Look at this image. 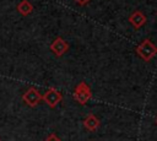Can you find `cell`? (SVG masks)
Instances as JSON below:
<instances>
[{
	"instance_id": "obj_1",
	"label": "cell",
	"mask_w": 157,
	"mask_h": 141,
	"mask_svg": "<svg viewBox=\"0 0 157 141\" xmlns=\"http://www.w3.org/2000/svg\"><path fill=\"white\" fill-rule=\"evenodd\" d=\"M136 54L144 60V61H150L153 56L157 55V47L150 40L145 39L142 43H140L136 47Z\"/></svg>"
},
{
	"instance_id": "obj_2",
	"label": "cell",
	"mask_w": 157,
	"mask_h": 141,
	"mask_svg": "<svg viewBox=\"0 0 157 141\" xmlns=\"http://www.w3.org/2000/svg\"><path fill=\"white\" fill-rule=\"evenodd\" d=\"M72 96L80 104H86L88 102V99L92 97V92H91V88L88 87V85L82 81L75 87Z\"/></svg>"
},
{
	"instance_id": "obj_3",
	"label": "cell",
	"mask_w": 157,
	"mask_h": 141,
	"mask_svg": "<svg viewBox=\"0 0 157 141\" xmlns=\"http://www.w3.org/2000/svg\"><path fill=\"white\" fill-rule=\"evenodd\" d=\"M43 99V96L38 92V90H36L34 87H29L26 92H25V94L22 96V101L27 104V105H29V107H36L40 101Z\"/></svg>"
},
{
	"instance_id": "obj_4",
	"label": "cell",
	"mask_w": 157,
	"mask_h": 141,
	"mask_svg": "<svg viewBox=\"0 0 157 141\" xmlns=\"http://www.w3.org/2000/svg\"><path fill=\"white\" fill-rule=\"evenodd\" d=\"M69 43L66 40H64L61 37H58L54 39V42L50 44V50L54 53V55H56L58 58L64 55L67 50H69Z\"/></svg>"
},
{
	"instance_id": "obj_5",
	"label": "cell",
	"mask_w": 157,
	"mask_h": 141,
	"mask_svg": "<svg viewBox=\"0 0 157 141\" xmlns=\"http://www.w3.org/2000/svg\"><path fill=\"white\" fill-rule=\"evenodd\" d=\"M63 99V96L59 91H56L55 88H49L44 96H43V101L50 107V108H54L59 102H61Z\"/></svg>"
},
{
	"instance_id": "obj_6",
	"label": "cell",
	"mask_w": 157,
	"mask_h": 141,
	"mask_svg": "<svg viewBox=\"0 0 157 141\" xmlns=\"http://www.w3.org/2000/svg\"><path fill=\"white\" fill-rule=\"evenodd\" d=\"M129 22L130 25L135 28V29H139L141 28L145 23H146V16L144 12L141 11H134L130 16H129Z\"/></svg>"
},
{
	"instance_id": "obj_7",
	"label": "cell",
	"mask_w": 157,
	"mask_h": 141,
	"mask_svg": "<svg viewBox=\"0 0 157 141\" xmlns=\"http://www.w3.org/2000/svg\"><path fill=\"white\" fill-rule=\"evenodd\" d=\"M83 126L87 129V130H90V131H96L98 128H99V125H101V121H99V119L94 115V114H88L85 119H83Z\"/></svg>"
},
{
	"instance_id": "obj_8",
	"label": "cell",
	"mask_w": 157,
	"mask_h": 141,
	"mask_svg": "<svg viewBox=\"0 0 157 141\" xmlns=\"http://www.w3.org/2000/svg\"><path fill=\"white\" fill-rule=\"evenodd\" d=\"M17 11H18L21 15L27 16V15L32 13V11H33V5H32L28 0H22V1L18 2V5H17Z\"/></svg>"
},
{
	"instance_id": "obj_9",
	"label": "cell",
	"mask_w": 157,
	"mask_h": 141,
	"mask_svg": "<svg viewBox=\"0 0 157 141\" xmlns=\"http://www.w3.org/2000/svg\"><path fill=\"white\" fill-rule=\"evenodd\" d=\"M44 141H61V140H60L55 134H49V136H48Z\"/></svg>"
},
{
	"instance_id": "obj_10",
	"label": "cell",
	"mask_w": 157,
	"mask_h": 141,
	"mask_svg": "<svg viewBox=\"0 0 157 141\" xmlns=\"http://www.w3.org/2000/svg\"><path fill=\"white\" fill-rule=\"evenodd\" d=\"M75 1H76L78 5H81V6H85V5H87V4H88L91 0H75Z\"/></svg>"
},
{
	"instance_id": "obj_11",
	"label": "cell",
	"mask_w": 157,
	"mask_h": 141,
	"mask_svg": "<svg viewBox=\"0 0 157 141\" xmlns=\"http://www.w3.org/2000/svg\"><path fill=\"white\" fill-rule=\"evenodd\" d=\"M156 124H157V118H156Z\"/></svg>"
},
{
	"instance_id": "obj_12",
	"label": "cell",
	"mask_w": 157,
	"mask_h": 141,
	"mask_svg": "<svg viewBox=\"0 0 157 141\" xmlns=\"http://www.w3.org/2000/svg\"><path fill=\"white\" fill-rule=\"evenodd\" d=\"M0 141H1V140H0Z\"/></svg>"
}]
</instances>
